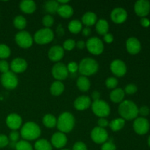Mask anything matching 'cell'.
Listing matches in <instances>:
<instances>
[{
  "label": "cell",
  "mask_w": 150,
  "mask_h": 150,
  "mask_svg": "<svg viewBox=\"0 0 150 150\" xmlns=\"http://www.w3.org/2000/svg\"><path fill=\"white\" fill-rule=\"evenodd\" d=\"M118 111L121 118L125 120H134L139 115V108L131 100H123L119 105Z\"/></svg>",
  "instance_id": "cell-1"
},
{
  "label": "cell",
  "mask_w": 150,
  "mask_h": 150,
  "mask_svg": "<svg viewBox=\"0 0 150 150\" xmlns=\"http://www.w3.org/2000/svg\"><path fill=\"white\" fill-rule=\"evenodd\" d=\"M20 135L23 140L34 141L38 139L41 135V129L37 123L27 122L21 128Z\"/></svg>",
  "instance_id": "cell-2"
},
{
  "label": "cell",
  "mask_w": 150,
  "mask_h": 150,
  "mask_svg": "<svg viewBox=\"0 0 150 150\" xmlns=\"http://www.w3.org/2000/svg\"><path fill=\"white\" fill-rule=\"evenodd\" d=\"M75 126V118L70 112H64L58 117L57 127L59 131L63 133H70Z\"/></svg>",
  "instance_id": "cell-3"
},
{
  "label": "cell",
  "mask_w": 150,
  "mask_h": 150,
  "mask_svg": "<svg viewBox=\"0 0 150 150\" xmlns=\"http://www.w3.org/2000/svg\"><path fill=\"white\" fill-rule=\"evenodd\" d=\"M99 64L94 59L90 57L83 58L79 64V71L83 76H90L98 71Z\"/></svg>",
  "instance_id": "cell-4"
},
{
  "label": "cell",
  "mask_w": 150,
  "mask_h": 150,
  "mask_svg": "<svg viewBox=\"0 0 150 150\" xmlns=\"http://www.w3.org/2000/svg\"><path fill=\"white\" fill-rule=\"evenodd\" d=\"M54 33L50 28H42L35 32L34 35V41L39 45L48 44L54 40Z\"/></svg>",
  "instance_id": "cell-5"
},
{
  "label": "cell",
  "mask_w": 150,
  "mask_h": 150,
  "mask_svg": "<svg viewBox=\"0 0 150 150\" xmlns=\"http://www.w3.org/2000/svg\"><path fill=\"white\" fill-rule=\"evenodd\" d=\"M92 112L95 115L100 118H105L108 117L111 113V108L108 103L105 101L102 100H98L93 101L92 103Z\"/></svg>",
  "instance_id": "cell-6"
},
{
  "label": "cell",
  "mask_w": 150,
  "mask_h": 150,
  "mask_svg": "<svg viewBox=\"0 0 150 150\" xmlns=\"http://www.w3.org/2000/svg\"><path fill=\"white\" fill-rule=\"evenodd\" d=\"M86 47L88 51L92 55H100L104 51L103 42L97 37L89 38L86 42Z\"/></svg>",
  "instance_id": "cell-7"
},
{
  "label": "cell",
  "mask_w": 150,
  "mask_h": 150,
  "mask_svg": "<svg viewBox=\"0 0 150 150\" xmlns=\"http://www.w3.org/2000/svg\"><path fill=\"white\" fill-rule=\"evenodd\" d=\"M1 83L3 87L8 90L15 89L18 85V79L16 73L12 71L3 73L1 76Z\"/></svg>",
  "instance_id": "cell-8"
},
{
  "label": "cell",
  "mask_w": 150,
  "mask_h": 150,
  "mask_svg": "<svg viewBox=\"0 0 150 150\" xmlns=\"http://www.w3.org/2000/svg\"><path fill=\"white\" fill-rule=\"evenodd\" d=\"M16 44L21 48H29L33 44V38L29 32L26 31H20L15 36Z\"/></svg>",
  "instance_id": "cell-9"
},
{
  "label": "cell",
  "mask_w": 150,
  "mask_h": 150,
  "mask_svg": "<svg viewBox=\"0 0 150 150\" xmlns=\"http://www.w3.org/2000/svg\"><path fill=\"white\" fill-rule=\"evenodd\" d=\"M51 73L54 79L59 81L65 80L68 77L69 75L67 66L64 63L62 62H57V64L53 66Z\"/></svg>",
  "instance_id": "cell-10"
},
{
  "label": "cell",
  "mask_w": 150,
  "mask_h": 150,
  "mask_svg": "<svg viewBox=\"0 0 150 150\" xmlns=\"http://www.w3.org/2000/svg\"><path fill=\"white\" fill-rule=\"evenodd\" d=\"M90 137L95 143L98 144H101L106 142L108 139V134L105 128L100 127H95L92 129L90 133Z\"/></svg>",
  "instance_id": "cell-11"
},
{
  "label": "cell",
  "mask_w": 150,
  "mask_h": 150,
  "mask_svg": "<svg viewBox=\"0 0 150 150\" xmlns=\"http://www.w3.org/2000/svg\"><path fill=\"white\" fill-rule=\"evenodd\" d=\"M133 127L137 134L144 135L149 131V122L144 117H137L133 122Z\"/></svg>",
  "instance_id": "cell-12"
},
{
  "label": "cell",
  "mask_w": 150,
  "mask_h": 150,
  "mask_svg": "<svg viewBox=\"0 0 150 150\" xmlns=\"http://www.w3.org/2000/svg\"><path fill=\"white\" fill-rule=\"evenodd\" d=\"M110 69L113 74L117 77H123L127 73L125 63L120 59H115L110 64Z\"/></svg>",
  "instance_id": "cell-13"
},
{
  "label": "cell",
  "mask_w": 150,
  "mask_h": 150,
  "mask_svg": "<svg viewBox=\"0 0 150 150\" xmlns=\"http://www.w3.org/2000/svg\"><path fill=\"white\" fill-rule=\"evenodd\" d=\"M134 10L137 16L144 18L149 13L150 2L147 0H139L135 3Z\"/></svg>",
  "instance_id": "cell-14"
},
{
  "label": "cell",
  "mask_w": 150,
  "mask_h": 150,
  "mask_svg": "<svg viewBox=\"0 0 150 150\" xmlns=\"http://www.w3.org/2000/svg\"><path fill=\"white\" fill-rule=\"evenodd\" d=\"M27 67V62L24 59L21 58V57L15 58L14 59L12 60L10 64V68L11 69V71L16 74L23 73L26 70Z\"/></svg>",
  "instance_id": "cell-15"
},
{
  "label": "cell",
  "mask_w": 150,
  "mask_h": 150,
  "mask_svg": "<svg viewBox=\"0 0 150 150\" xmlns=\"http://www.w3.org/2000/svg\"><path fill=\"white\" fill-rule=\"evenodd\" d=\"M22 118L20 115L17 114H10L7 117L5 120L6 125L11 130H17L21 128L22 125Z\"/></svg>",
  "instance_id": "cell-16"
},
{
  "label": "cell",
  "mask_w": 150,
  "mask_h": 150,
  "mask_svg": "<svg viewBox=\"0 0 150 150\" xmlns=\"http://www.w3.org/2000/svg\"><path fill=\"white\" fill-rule=\"evenodd\" d=\"M127 18V12L122 7L114 8L111 13V19L114 23L121 24Z\"/></svg>",
  "instance_id": "cell-17"
},
{
  "label": "cell",
  "mask_w": 150,
  "mask_h": 150,
  "mask_svg": "<svg viewBox=\"0 0 150 150\" xmlns=\"http://www.w3.org/2000/svg\"><path fill=\"white\" fill-rule=\"evenodd\" d=\"M67 138L64 133L62 132H57L54 133L51 136V144L52 146H54L57 149H62L67 144Z\"/></svg>",
  "instance_id": "cell-18"
},
{
  "label": "cell",
  "mask_w": 150,
  "mask_h": 150,
  "mask_svg": "<svg viewBox=\"0 0 150 150\" xmlns=\"http://www.w3.org/2000/svg\"><path fill=\"white\" fill-rule=\"evenodd\" d=\"M64 55V50L61 45H54L49 49L48 52V57L51 61L54 62H59Z\"/></svg>",
  "instance_id": "cell-19"
},
{
  "label": "cell",
  "mask_w": 150,
  "mask_h": 150,
  "mask_svg": "<svg viewBox=\"0 0 150 150\" xmlns=\"http://www.w3.org/2000/svg\"><path fill=\"white\" fill-rule=\"evenodd\" d=\"M125 45L127 52L132 55H136V54H139L142 49V45H141L140 41L134 37L128 38L126 41Z\"/></svg>",
  "instance_id": "cell-20"
},
{
  "label": "cell",
  "mask_w": 150,
  "mask_h": 150,
  "mask_svg": "<svg viewBox=\"0 0 150 150\" xmlns=\"http://www.w3.org/2000/svg\"><path fill=\"white\" fill-rule=\"evenodd\" d=\"M92 105V99L86 95H81L76 98L73 103V106L78 111H84Z\"/></svg>",
  "instance_id": "cell-21"
},
{
  "label": "cell",
  "mask_w": 150,
  "mask_h": 150,
  "mask_svg": "<svg viewBox=\"0 0 150 150\" xmlns=\"http://www.w3.org/2000/svg\"><path fill=\"white\" fill-rule=\"evenodd\" d=\"M20 10L26 14H32L36 10V3L32 0H23L19 4Z\"/></svg>",
  "instance_id": "cell-22"
},
{
  "label": "cell",
  "mask_w": 150,
  "mask_h": 150,
  "mask_svg": "<svg viewBox=\"0 0 150 150\" xmlns=\"http://www.w3.org/2000/svg\"><path fill=\"white\" fill-rule=\"evenodd\" d=\"M97 21H98V16L93 12H86L81 18V23L87 27H90L93 25H95Z\"/></svg>",
  "instance_id": "cell-23"
},
{
  "label": "cell",
  "mask_w": 150,
  "mask_h": 150,
  "mask_svg": "<svg viewBox=\"0 0 150 150\" xmlns=\"http://www.w3.org/2000/svg\"><path fill=\"white\" fill-rule=\"evenodd\" d=\"M57 13L60 17L63 18H69L71 17L74 13V10L73 8L68 4H59L58 10H57Z\"/></svg>",
  "instance_id": "cell-24"
},
{
  "label": "cell",
  "mask_w": 150,
  "mask_h": 150,
  "mask_svg": "<svg viewBox=\"0 0 150 150\" xmlns=\"http://www.w3.org/2000/svg\"><path fill=\"white\" fill-rule=\"evenodd\" d=\"M125 95V93L123 89H120V88H116V89H113L110 93V100L115 103H121L124 100Z\"/></svg>",
  "instance_id": "cell-25"
},
{
  "label": "cell",
  "mask_w": 150,
  "mask_h": 150,
  "mask_svg": "<svg viewBox=\"0 0 150 150\" xmlns=\"http://www.w3.org/2000/svg\"><path fill=\"white\" fill-rule=\"evenodd\" d=\"M76 85H77V87L81 92H86L90 89L91 86V83L90 81L89 80L87 77L86 76H79L77 79V81H76Z\"/></svg>",
  "instance_id": "cell-26"
},
{
  "label": "cell",
  "mask_w": 150,
  "mask_h": 150,
  "mask_svg": "<svg viewBox=\"0 0 150 150\" xmlns=\"http://www.w3.org/2000/svg\"><path fill=\"white\" fill-rule=\"evenodd\" d=\"M95 29L99 35H105L108 33L109 29L108 22L105 19H99L95 24Z\"/></svg>",
  "instance_id": "cell-27"
},
{
  "label": "cell",
  "mask_w": 150,
  "mask_h": 150,
  "mask_svg": "<svg viewBox=\"0 0 150 150\" xmlns=\"http://www.w3.org/2000/svg\"><path fill=\"white\" fill-rule=\"evenodd\" d=\"M64 90V85L62 82L56 81L53 82L50 86V92L54 96H59L63 93Z\"/></svg>",
  "instance_id": "cell-28"
},
{
  "label": "cell",
  "mask_w": 150,
  "mask_h": 150,
  "mask_svg": "<svg viewBox=\"0 0 150 150\" xmlns=\"http://www.w3.org/2000/svg\"><path fill=\"white\" fill-rule=\"evenodd\" d=\"M59 4L55 0H49V1H45L44 4V9L45 11L48 13V15H52L57 13Z\"/></svg>",
  "instance_id": "cell-29"
},
{
  "label": "cell",
  "mask_w": 150,
  "mask_h": 150,
  "mask_svg": "<svg viewBox=\"0 0 150 150\" xmlns=\"http://www.w3.org/2000/svg\"><path fill=\"white\" fill-rule=\"evenodd\" d=\"M42 123H43L44 126L48 128H54V127L57 126V120L55 116L51 114H45L42 118Z\"/></svg>",
  "instance_id": "cell-30"
},
{
  "label": "cell",
  "mask_w": 150,
  "mask_h": 150,
  "mask_svg": "<svg viewBox=\"0 0 150 150\" xmlns=\"http://www.w3.org/2000/svg\"><path fill=\"white\" fill-rule=\"evenodd\" d=\"M125 125V120H123L122 118H117L110 122L108 126L112 131L118 132L124 127Z\"/></svg>",
  "instance_id": "cell-31"
},
{
  "label": "cell",
  "mask_w": 150,
  "mask_h": 150,
  "mask_svg": "<svg viewBox=\"0 0 150 150\" xmlns=\"http://www.w3.org/2000/svg\"><path fill=\"white\" fill-rule=\"evenodd\" d=\"M35 150H52V145L48 140L44 139H39L35 144Z\"/></svg>",
  "instance_id": "cell-32"
},
{
  "label": "cell",
  "mask_w": 150,
  "mask_h": 150,
  "mask_svg": "<svg viewBox=\"0 0 150 150\" xmlns=\"http://www.w3.org/2000/svg\"><path fill=\"white\" fill-rule=\"evenodd\" d=\"M69 31L73 34H79L82 31V23L79 20H72L69 23L68 26Z\"/></svg>",
  "instance_id": "cell-33"
},
{
  "label": "cell",
  "mask_w": 150,
  "mask_h": 150,
  "mask_svg": "<svg viewBox=\"0 0 150 150\" xmlns=\"http://www.w3.org/2000/svg\"><path fill=\"white\" fill-rule=\"evenodd\" d=\"M26 24H27L26 19L23 16H16L13 20V25H14L15 28L20 31H23V29L26 28Z\"/></svg>",
  "instance_id": "cell-34"
},
{
  "label": "cell",
  "mask_w": 150,
  "mask_h": 150,
  "mask_svg": "<svg viewBox=\"0 0 150 150\" xmlns=\"http://www.w3.org/2000/svg\"><path fill=\"white\" fill-rule=\"evenodd\" d=\"M15 149L16 150H33V147L27 141L21 140L16 143Z\"/></svg>",
  "instance_id": "cell-35"
},
{
  "label": "cell",
  "mask_w": 150,
  "mask_h": 150,
  "mask_svg": "<svg viewBox=\"0 0 150 150\" xmlns=\"http://www.w3.org/2000/svg\"><path fill=\"white\" fill-rule=\"evenodd\" d=\"M11 54L10 47L6 44H0V59H7Z\"/></svg>",
  "instance_id": "cell-36"
},
{
  "label": "cell",
  "mask_w": 150,
  "mask_h": 150,
  "mask_svg": "<svg viewBox=\"0 0 150 150\" xmlns=\"http://www.w3.org/2000/svg\"><path fill=\"white\" fill-rule=\"evenodd\" d=\"M118 85V80L115 77H109L105 81V86L109 89H114Z\"/></svg>",
  "instance_id": "cell-37"
},
{
  "label": "cell",
  "mask_w": 150,
  "mask_h": 150,
  "mask_svg": "<svg viewBox=\"0 0 150 150\" xmlns=\"http://www.w3.org/2000/svg\"><path fill=\"white\" fill-rule=\"evenodd\" d=\"M42 25L45 26V28H50L51 26H53L54 23V19L51 15H45L42 18Z\"/></svg>",
  "instance_id": "cell-38"
},
{
  "label": "cell",
  "mask_w": 150,
  "mask_h": 150,
  "mask_svg": "<svg viewBox=\"0 0 150 150\" xmlns=\"http://www.w3.org/2000/svg\"><path fill=\"white\" fill-rule=\"evenodd\" d=\"M76 47V41L73 39H67L63 42L62 48L66 51H72Z\"/></svg>",
  "instance_id": "cell-39"
},
{
  "label": "cell",
  "mask_w": 150,
  "mask_h": 150,
  "mask_svg": "<svg viewBox=\"0 0 150 150\" xmlns=\"http://www.w3.org/2000/svg\"><path fill=\"white\" fill-rule=\"evenodd\" d=\"M20 136V133H19L17 130H12L10 133V134H9V141H10V142H12V143L16 144L19 141Z\"/></svg>",
  "instance_id": "cell-40"
},
{
  "label": "cell",
  "mask_w": 150,
  "mask_h": 150,
  "mask_svg": "<svg viewBox=\"0 0 150 150\" xmlns=\"http://www.w3.org/2000/svg\"><path fill=\"white\" fill-rule=\"evenodd\" d=\"M138 90V87L136 85L133 84V83H130L127 84V86L125 87V93L127 94V95H133L136 93Z\"/></svg>",
  "instance_id": "cell-41"
},
{
  "label": "cell",
  "mask_w": 150,
  "mask_h": 150,
  "mask_svg": "<svg viewBox=\"0 0 150 150\" xmlns=\"http://www.w3.org/2000/svg\"><path fill=\"white\" fill-rule=\"evenodd\" d=\"M10 71V64L5 59H0V73H5Z\"/></svg>",
  "instance_id": "cell-42"
},
{
  "label": "cell",
  "mask_w": 150,
  "mask_h": 150,
  "mask_svg": "<svg viewBox=\"0 0 150 150\" xmlns=\"http://www.w3.org/2000/svg\"><path fill=\"white\" fill-rule=\"evenodd\" d=\"M67 67L69 73H71V74H74V73H76L79 70V64L76 62H69L68 64L67 65Z\"/></svg>",
  "instance_id": "cell-43"
},
{
  "label": "cell",
  "mask_w": 150,
  "mask_h": 150,
  "mask_svg": "<svg viewBox=\"0 0 150 150\" xmlns=\"http://www.w3.org/2000/svg\"><path fill=\"white\" fill-rule=\"evenodd\" d=\"M101 150H117V146L112 142H105L101 146Z\"/></svg>",
  "instance_id": "cell-44"
},
{
  "label": "cell",
  "mask_w": 150,
  "mask_h": 150,
  "mask_svg": "<svg viewBox=\"0 0 150 150\" xmlns=\"http://www.w3.org/2000/svg\"><path fill=\"white\" fill-rule=\"evenodd\" d=\"M10 141L8 137L4 134H0V148H4L9 145Z\"/></svg>",
  "instance_id": "cell-45"
},
{
  "label": "cell",
  "mask_w": 150,
  "mask_h": 150,
  "mask_svg": "<svg viewBox=\"0 0 150 150\" xmlns=\"http://www.w3.org/2000/svg\"><path fill=\"white\" fill-rule=\"evenodd\" d=\"M72 150H88L87 146L83 142H77L74 144Z\"/></svg>",
  "instance_id": "cell-46"
},
{
  "label": "cell",
  "mask_w": 150,
  "mask_h": 150,
  "mask_svg": "<svg viewBox=\"0 0 150 150\" xmlns=\"http://www.w3.org/2000/svg\"><path fill=\"white\" fill-rule=\"evenodd\" d=\"M149 108L148 106H146V105H143L140 108H139V114H140L143 117H146V116L149 115Z\"/></svg>",
  "instance_id": "cell-47"
},
{
  "label": "cell",
  "mask_w": 150,
  "mask_h": 150,
  "mask_svg": "<svg viewBox=\"0 0 150 150\" xmlns=\"http://www.w3.org/2000/svg\"><path fill=\"white\" fill-rule=\"evenodd\" d=\"M97 123H98V127H102V128H105L109 125V122L105 118H100Z\"/></svg>",
  "instance_id": "cell-48"
},
{
  "label": "cell",
  "mask_w": 150,
  "mask_h": 150,
  "mask_svg": "<svg viewBox=\"0 0 150 150\" xmlns=\"http://www.w3.org/2000/svg\"><path fill=\"white\" fill-rule=\"evenodd\" d=\"M103 40L104 42H106V43L110 44L114 41V36H113L112 34L111 33H107L105 35H103Z\"/></svg>",
  "instance_id": "cell-49"
},
{
  "label": "cell",
  "mask_w": 150,
  "mask_h": 150,
  "mask_svg": "<svg viewBox=\"0 0 150 150\" xmlns=\"http://www.w3.org/2000/svg\"><path fill=\"white\" fill-rule=\"evenodd\" d=\"M91 98L93 100V101L100 100V93L98 91H94V92H92V95H91Z\"/></svg>",
  "instance_id": "cell-50"
},
{
  "label": "cell",
  "mask_w": 150,
  "mask_h": 150,
  "mask_svg": "<svg viewBox=\"0 0 150 150\" xmlns=\"http://www.w3.org/2000/svg\"><path fill=\"white\" fill-rule=\"evenodd\" d=\"M140 23L142 24V26L144 27H148L150 25V21L146 18H142L140 20Z\"/></svg>",
  "instance_id": "cell-51"
},
{
  "label": "cell",
  "mask_w": 150,
  "mask_h": 150,
  "mask_svg": "<svg viewBox=\"0 0 150 150\" xmlns=\"http://www.w3.org/2000/svg\"><path fill=\"white\" fill-rule=\"evenodd\" d=\"M76 46L79 49H83V48L86 47V42H84L83 40H78L77 42H76Z\"/></svg>",
  "instance_id": "cell-52"
},
{
  "label": "cell",
  "mask_w": 150,
  "mask_h": 150,
  "mask_svg": "<svg viewBox=\"0 0 150 150\" xmlns=\"http://www.w3.org/2000/svg\"><path fill=\"white\" fill-rule=\"evenodd\" d=\"M81 32H82V34H83V36L88 37L90 35L91 32H92V30H91L90 27H87V26H86L85 28L82 29Z\"/></svg>",
  "instance_id": "cell-53"
},
{
  "label": "cell",
  "mask_w": 150,
  "mask_h": 150,
  "mask_svg": "<svg viewBox=\"0 0 150 150\" xmlns=\"http://www.w3.org/2000/svg\"><path fill=\"white\" fill-rule=\"evenodd\" d=\"M69 0H57V2L59 4H67L69 3Z\"/></svg>",
  "instance_id": "cell-54"
},
{
  "label": "cell",
  "mask_w": 150,
  "mask_h": 150,
  "mask_svg": "<svg viewBox=\"0 0 150 150\" xmlns=\"http://www.w3.org/2000/svg\"><path fill=\"white\" fill-rule=\"evenodd\" d=\"M148 145L150 146V136H149V139H148Z\"/></svg>",
  "instance_id": "cell-55"
},
{
  "label": "cell",
  "mask_w": 150,
  "mask_h": 150,
  "mask_svg": "<svg viewBox=\"0 0 150 150\" xmlns=\"http://www.w3.org/2000/svg\"><path fill=\"white\" fill-rule=\"evenodd\" d=\"M62 150H70V149H62Z\"/></svg>",
  "instance_id": "cell-56"
}]
</instances>
